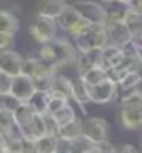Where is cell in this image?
I'll return each instance as SVG.
<instances>
[{"instance_id":"obj_1","label":"cell","mask_w":142,"mask_h":153,"mask_svg":"<svg viewBox=\"0 0 142 153\" xmlns=\"http://www.w3.org/2000/svg\"><path fill=\"white\" fill-rule=\"evenodd\" d=\"M40 59H44L45 62L55 64L57 68H64V66L79 62L77 51L72 47V44L67 39H53L50 42L42 44Z\"/></svg>"},{"instance_id":"obj_2","label":"cell","mask_w":142,"mask_h":153,"mask_svg":"<svg viewBox=\"0 0 142 153\" xmlns=\"http://www.w3.org/2000/svg\"><path fill=\"white\" fill-rule=\"evenodd\" d=\"M75 44L80 52L94 49V47H105L109 44V29L107 24H89L82 32H79L75 37Z\"/></svg>"},{"instance_id":"obj_3","label":"cell","mask_w":142,"mask_h":153,"mask_svg":"<svg viewBox=\"0 0 142 153\" xmlns=\"http://www.w3.org/2000/svg\"><path fill=\"white\" fill-rule=\"evenodd\" d=\"M57 19L55 17H49V15H44L37 12V15H34L30 22V36L34 37V41L39 42V44H45V42H50L57 37Z\"/></svg>"},{"instance_id":"obj_4","label":"cell","mask_w":142,"mask_h":153,"mask_svg":"<svg viewBox=\"0 0 142 153\" xmlns=\"http://www.w3.org/2000/svg\"><path fill=\"white\" fill-rule=\"evenodd\" d=\"M57 22H59V25H60L65 32H69L72 37H75L79 32H82L87 25H89V22H87V20L80 15L79 10L75 9V5H67L65 9H64V12L57 17Z\"/></svg>"},{"instance_id":"obj_5","label":"cell","mask_w":142,"mask_h":153,"mask_svg":"<svg viewBox=\"0 0 142 153\" xmlns=\"http://www.w3.org/2000/svg\"><path fill=\"white\" fill-rule=\"evenodd\" d=\"M117 89H119V82L114 81L112 77H105L104 81L97 84L90 86V103L97 104H107L116 98Z\"/></svg>"},{"instance_id":"obj_6","label":"cell","mask_w":142,"mask_h":153,"mask_svg":"<svg viewBox=\"0 0 142 153\" xmlns=\"http://www.w3.org/2000/svg\"><path fill=\"white\" fill-rule=\"evenodd\" d=\"M109 125L102 118H87L82 121V135L90 138L95 143L107 141L109 140Z\"/></svg>"},{"instance_id":"obj_7","label":"cell","mask_w":142,"mask_h":153,"mask_svg":"<svg viewBox=\"0 0 142 153\" xmlns=\"http://www.w3.org/2000/svg\"><path fill=\"white\" fill-rule=\"evenodd\" d=\"M74 5L89 24H107L105 7L95 4V2H89V0H80V2H75Z\"/></svg>"},{"instance_id":"obj_8","label":"cell","mask_w":142,"mask_h":153,"mask_svg":"<svg viewBox=\"0 0 142 153\" xmlns=\"http://www.w3.org/2000/svg\"><path fill=\"white\" fill-rule=\"evenodd\" d=\"M37 91V86L34 82V77L27 76L23 72H20L18 76H13V84H12V93L15 98H18L20 101H30V98L35 94Z\"/></svg>"},{"instance_id":"obj_9","label":"cell","mask_w":142,"mask_h":153,"mask_svg":"<svg viewBox=\"0 0 142 153\" xmlns=\"http://www.w3.org/2000/svg\"><path fill=\"white\" fill-rule=\"evenodd\" d=\"M107 29H109V41H111V44L124 47V45H127L129 42L134 41V32L125 22L107 24Z\"/></svg>"},{"instance_id":"obj_10","label":"cell","mask_w":142,"mask_h":153,"mask_svg":"<svg viewBox=\"0 0 142 153\" xmlns=\"http://www.w3.org/2000/svg\"><path fill=\"white\" fill-rule=\"evenodd\" d=\"M23 61L25 59L18 54V52H13L12 49L2 51V54H0V71L9 72L12 76H18L22 72Z\"/></svg>"},{"instance_id":"obj_11","label":"cell","mask_w":142,"mask_h":153,"mask_svg":"<svg viewBox=\"0 0 142 153\" xmlns=\"http://www.w3.org/2000/svg\"><path fill=\"white\" fill-rule=\"evenodd\" d=\"M120 125L127 130L142 128V106H127L120 109Z\"/></svg>"},{"instance_id":"obj_12","label":"cell","mask_w":142,"mask_h":153,"mask_svg":"<svg viewBox=\"0 0 142 153\" xmlns=\"http://www.w3.org/2000/svg\"><path fill=\"white\" fill-rule=\"evenodd\" d=\"M79 72H85L87 69L94 66H102L104 64V49L102 47H94V49L84 51L79 57Z\"/></svg>"},{"instance_id":"obj_13","label":"cell","mask_w":142,"mask_h":153,"mask_svg":"<svg viewBox=\"0 0 142 153\" xmlns=\"http://www.w3.org/2000/svg\"><path fill=\"white\" fill-rule=\"evenodd\" d=\"M105 10H107V24L125 22V19L130 12V5L120 2V0H112V2L105 4Z\"/></svg>"},{"instance_id":"obj_14","label":"cell","mask_w":142,"mask_h":153,"mask_svg":"<svg viewBox=\"0 0 142 153\" xmlns=\"http://www.w3.org/2000/svg\"><path fill=\"white\" fill-rule=\"evenodd\" d=\"M127 57L125 56V51L124 47H120V45H116V44H109L104 47V68L109 71V69L116 68V66H119L124 59Z\"/></svg>"},{"instance_id":"obj_15","label":"cell","mask_w":142,"mask_h":153,"mask_svg":"<svg viewBox=\"0 0 142 153\" xmlns=\"http://www.w3.org/2000/svg\"><path fill=\"white\" fill-rule=\"evenodd\" d=\"M13 113H15V121H17L20 131L27 130V128L30 126L34 116H35V111H34V108H32V104L29 103V101H23Z\"/></svg>"},{"instance_id":"obj_16","label":"cell","mask_w":142,"mask_h":153,"mask_svg":"<svg viewBox=\"0 0 142 153\" xmlns=\"http://www.w3.org/2000/svg\"><path fill=\"white\" fill-rule=\"evenodd\" d=\"M74 99L80 106H84L85 103H90V86L84 79L82 74L74 79Z\"/></svg>"},{"instance_id":"obj_17","label":"cell","mask_w":142,"mask_h":153,"mask_svg":"<svg viewBox=\"0 0 142 153\" xmlns=\"http://www.w3.org/2000/svg\"><path fill=\"white\" fill-rule=\"evenodd\" d=\"M65 0H40L39 2V12L44 15H49V17H55L64 12V9L67 7Z\"/></svg>"},{"instance_id":"obj_18","label":"cell","mask_w":142,"mask_h":153,"mask_svg":"<svg viewBox=\"0 0 142 153\" xmlns=\"http://www.w3.org/2000/svg\"><path fill=\"white\" fill-rule=\"evenodd\" d=\"M20 27V22H18L17 15H13L9 10H2L0 12V32H10V34H15Z\"/></svg>"},{"instance_id":"obj_19","label":"cell","mask_w":142,"mask_h":153,"mask_svg":"<svg viewBox=\"0 0 142 153\" xmlns=\"http://www.w3.org/2000/svg\"><path fill=\"white\" fill-rule=\"evenodd\" d=\"M35 148L40 153H57L59 148V135H45L35 141Z\"/></svg>"},{"instance_id":"obj_20","label":"cell","mask_w":142,"mask_h":153,"mask_svg":"<svg viewBox=\"0 0 142 153\" xmlns=\"http://www.w3.org/2000/svg\"><path fill=\"white\" fill-rule=\"evenodd\" d=\"M49 99H50L49 91L37 89L35 94L30 98L29 103L32 104V108H34V111H35V113H42V114H45V113L49 111Z\"/></svg>"},{"instance_id":"obj_21","label":"cell","mask_w":142,"mask_h":153,"mask_svg":"<svg viewBox=\"0 0 142 153\" xmlns=\"http://www.w3.org/2000/svg\"><path fill=\"white\" fill-rule=\"evenodd\" d=\"M80 135H82V120H79V118H75V120L69 121L67 125L60 126V131H59V136L69 138V140H75Z\"/></svg>"},{"instance_id":"obj_22","label":"cell","mask_w":142,"mask_h":153,"mask_svg":"<svg viewBox=\"0 0 142 153\" xmlns=\"http://www.w3.org/2000/svg\"><path fill=\"white\" fill-rule=\"evenodd\" d=\"M82 76L87 81V84L94 86V84H97V82L104 81L105 77H109V71L104 66H94V68L87 69L85 72H82Z\"/></svg>"},{"instance_id":"obj_23","label":"cell","mask_w":142,"mask_h":153,"mask_svg":"<svg viewBox=\"0 0 142 153\" xmlns=\"http://www.w3.org/2000/svg\"><path fill=\"white\" fill-rule=\"evenodd\" d=\"M141 82H142L141 71H130L119 81V88L122 91H130V89H135Z\"/></svg>"},{"instance_id":"obj_24","label":"cell","mask_w":142,"mask_h":153,"mask_svg":"<svg viewBox=\"0 0 142 153\" xmlns=\"http://www.w3.org/2000/svg\"><path fill=\"white\" fill-rule=\"evenodd\" d=\"M74 152H82V153H97V143L92 141L90 138L80 135L79 138L74 140Z\"/></svg>"},{"instance_id":"obj_25","label":"cell","mask_w":142,"mask_h":153,"mask_svg":"<svg viewBox=\"0 0 142 153\" xmlns=\"http://www.w3.org/2000/svg\"><path fill=\"white\" fill-rule=\"evenodd\" d=\"M120 104H122V108H127V106H142V91H139V89L124 91V96L120 98Z\"/></svg>"},{"instance_id":"obj_26","label":"cell","mask_w":142,"mask_h":153,"mask_svg":"<svg viewBox=\"0 0 142 153\" xmlns=\"http://www.w3.org/2000/svg\"><path fill=\"white\" fill-rule=\"evenodd\" d=\"M53 89H59L60 93H64L65 96H69V99H74V81L67 79L65 76H55V82H53Z\"/></svg>"},{"instance_id":"obj_27","label":"cell","mask_w":142,"mask_h":153,"mask_svg":"<svg viewBox=\"0 0 142 153\" xmlns=\"http://www.w3.org/2000/svg\"><path fill=\"white\" fill-rule=\"evenodd\" d=\"M53 116H55V120H57V123L60 126L67 125L69 121H72V120H75V118H77L74 108L70 106V103L65 104V106H64V108H60L59 111H55V113H53Z\"/></svg>"},{"instance_id":"obj_28","label":"cell","mask_w":142,"mask_h":153,"mask_svg":"<svg viewBox=\"0 0 142 153\" xmlns=\"http://www.w3.org/2000/svg\"><path fill=\"white\" fill-rule=\"evenodd\" d=\"M55 76H57V74H44V76L34 77V82H35L37 89L50 91L53 88V82H55Z\"/></svg>"},{"instance_id":"obj_29","label":"cell","mask_w":142,"mask_h":153,"mask_svg":"<svg viewBox=\"0 0 142 153\" xmlns=\"http://www.w3.org/2000/svg\"><path fill=\"white\" fill-rule=\"evenodd\" d=\"M20 104H22V101L18 98H15L12 93L0 94V106H2V108H9V109H12V111H15Z\"/></svg>"},{"instance_id":"obj_30","label":"cell","mask_w":142,"mask_h":153,"mask_svg":"<svg viewBox=\"0 0 142 153\" xmlns=\"http://www.w3.org/2000/svg\"><path fill=\"white\" fill-rule=\"evenodd\" d=\"M13 84V76L9 72L0 71V94H5V93H10Z\"/></svg>"},{"instance_id":"obj_31","label":"cell","mask_w":142,"mask_h":153,"mask_svg":"<svg viewBox=\"0 0 142 153\" xmlns=\"http://www.w3.org/2000/svg\"><path fill=\"white\" fill-rule=\"evenodd\" d=\"M13 36L15 34H10V32H0V52L2 51H9L13 47V42H15Z\"/></svg>"},{"instance_id":"obj_32","label":"cell","mask_w":142,"mask_h":153,"mask_svg":"<svg viewBox=\"0 0 142 153\" xmlns=\"http://www.w3.org/2000/svg\"><path fill=\"white\" fill-rule=\"evenodd\" d=\"M74 152V140H69V138H62L59 136V148L57 153H72Z\"/></svg>"},{"instance_id":"obj_33","label":"cell","mask_w":142,"mask_h":153,"mask_svg":"<svg viewBox=\"0 0 142 153\" xmlns=\"http://www.w3.org/2000/svg\"><path fill=\"white\" fill-rule=\"evenodd\" d=\"M97 152H117V148H114V145H111L109 141H100L97 143Z\"/></svg>"},{"instance_id":"obj_34","label":"cell","mask_w":142,"mask_h":153,"mask_svg":"<svg viewBox=\"0 0 142 153\" xmlns=\"http://www.w3.org/2000/svg\"><path fill=\"white\" fill-rule=\"evenodd\" d=\"M129 5H130V9H132L134 12H137V14L142 15V0H132Z\"/></svg>"},{"instance_id":"obj_35","label":"cell","mask_w":142,"mask_h":153,"mask_svg":"<svg viewBox=\"0 0 142 153\" xmlns=\"http://www.w3.org/2000/svg\"><path fill=\"white\" fill-rule=\"evenodd\" d=\"M119 152H130V153H135V148H134L132 145H122L119 148Z\"/></svg>"},{"instance_id":"obj_36","label":"cell","mask_w":142,"mask_h":153,"mask_svg":"<svg viewBox=\"0 0 142 153\" xmlns=\"http://www.w3.org/2000/svg\"><path fill=\"white\" fill-rule=\"evenodd\" d=\"M137 56H139V59H141V62H142V45L141 44H137Z\"/></svg>"},{"instance_id":"obj_37","label":"cell","mask_w":142,"mask_h":153,"mask_svg":"<svg viewBox=\"0 0 142 153\" xmlns=\"http://www.w3.org/2000/svg\"><path fill=\"white\" fill-rule=\"evenodd\" d=\"M120 2H124V4H130L132 0H120Z\"/></svg>"},{"instance_id":"obj_38","label":"cell","mask_w":142,"mask_h":153,"mask_svg":"<svg viewBox=\"0 0 142 153\" xmlns=\"http://www.w3.org/2000/svg\"><path fill=\"white\" fill-rule=\"evenodd\" d=\"M100 2H104V4H107V2H112V0H100Z\"/></svg>"}]
</instances>
